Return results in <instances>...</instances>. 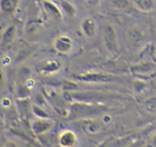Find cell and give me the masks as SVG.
<instances>
[{"mask_svg": "<svg viewBox=\"0 0 156 147\" xmlns=\"http://www.w3.org/2000/svg\"><path fill=\"white\" fill-rule=\"evenodd\" d=\"M14 8H15L14 2L9 1V0L0 2V9H1L2 12L9 13V12H11L13 11Z\"/></svg>", "mask_w": 156, "mask_h": 147, "instance_id": "8992f818", "label": "cell"}, {"mask_svg": "<svg viewBox=\"0 0 156 147\" xmlns=\"http://www.w3.org/2000/svg\"><path fill=\"white\" fill-rule=\"evenodd\" d=\"M134 4L140 10L143 12H149L155 7V2L150 0H142V1H135Z\"/></svg>", "mask_w": 156, "mask_h": 147, "instance_id": "5b68a950", "label": "cell"}, {"mask_svg": "<svg viewBox=\"0 0 156 147\" xmlns=\"http://www.w3.org/2000/svg\"><path fill=\"white\" fill-rule=\"evenodd\" d=\"M81 28L86 36L93 37L97 32V24L93 18H85L81 23Z\"/></svg>", "mask_w": 156, "mask_h": 147, "instance_id": "3957f363", "label": "cell"}, {"mask_svg": "<svg viewBox=\"0 0 156 147\" xmlns=\"http://www.w3.org/2000/svg\"><path fill=\"white\" fill-rule=\"evenodd\" d=\"M59 140L61 146L74 147L77 142V137L71 130H65L60 133Z\"/></svg>", "mask_w": 156, "mask_h": 147, "instance_id": "7a4b0ae2", "label": "cell"}, {"mask_svg": "<svg viewBox=\"0 0 156 147\" xmlns=\"http://www.w3.org/2000/svg\"><path fill=\"white\" fill-rule=\"evenodd\" d=\"M4 147H17V146L13 143V142H8V143H6Z\"/></svg>", "mask_w": 156, "mask_h": 147, "instance_id": "52a82bcc", "label": "cell"}, {"mask_svg": "<svg viewBox=\"0 0 156 147\" xmlns=\"http://www.w3.org/2000/svg\"><path fill=\"white\" fill-rule=\"evenodd\" d=\"M54 47L56 51L60 53L66 54L71 51L73 47V41L66 35H60L55 39Z\"/></svg>", "mask_w": 156, "mask_h": 147, "instance_id": "6da1fadb", "label": "cell"}, {"mask_svg": "<svg viewBox=\"0 0 156 147\" xmlns=\"http://www.w3.org/2000/svg\"><path fill=\"white\" fill-rule=\"evenodd\" d=\"M105 44H107L110 50L114 51L117 49V42L116 39L115 32H114V30L111 26H108L105 29Z\"/></svg>", "mask_w": 156, "mask_h": 147, "instance_id": "277c9868", "label": "cell"}]
</instances>
